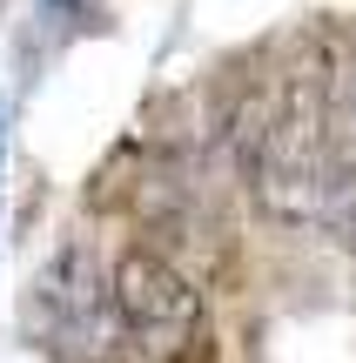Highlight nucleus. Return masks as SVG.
I'll return each instance as SVG.
<instances>
[{
  "label": "nucleus",
  "instance_id": "39448f33",
  "mask_svg": "<svg viewBox=\"0 0 356 363\" xmlns=\"http://www.w3.org/2000/svg\"><path fill=\"white\" fill-rule=\"evenodd\" d=\"M54 13H88V7H101V0H47Z\"/></svg>",
  "mask_w": 356,
  "mask_h": 363
},
{
  "label": "nucleus",
  "instance_id": "f03ea898",
  "mask_svg": "<svg viewBox=\"0 0 356 363\" xmlns=\"http://www.w3.org/2000/svg\"><path fill=\"white\" fill-rule=\"evenodd\" d=\"M108 289H115L121 330H128L142 363H215V330L202 289L175 269L161 249L128 242L108 262Z\"/></svg>",
  "mask_w": 356,
  "mask_h": 363
},
{
  "label": "nucleus",
  "instance_id": "f257e3e1",
  "mask_svg": "<svg viewBox=\"0 0 356 363\" xmlns=\"http://www.w3.org/2000/svg\"><path fill=\"white\" fill-rule=\"evenodd\" d=\"M336 142H343V121H336V74L323 61L282 67V81L269 88L263 115L242 128V169H249L255 208L276 216V222H289V229H316Z\"/></svg>",
  "mask_w": 356,
  "mask_h": 363
},
{
  "label": "nucleus",
  "instance_id": "7ed1b4c3",
  "mask_svg": "<svg viewBox=\"0 0 356 363\" xmlns=\"http://www.w3.org/2000/svg\"><path fill=\"white\" fill-rule=\"evenodd\" d=\"M27 323H34V343L54 363H142L128 330H121L108 269L88 256V242H61L40 262L34 296H27Z\"/></svg>",
  "mask_w": 356,
  "mask_h": 363
},
{
  "label": "nucleus",
  "instance_id": "20e7f679",
  "mask_svg": "<svg viewBox=\"0 0 356 363\" xmlns=\"http://www.w3.org/2000/svg\"><path fill=\"white\" fill-rule=\"evenodd\" d=\"M323 235H336L343 249H356V142L343 135L336 142V162H330V182H323V216H316Z\"/></svg>",
  "mask_w": 356,
  "mask_h": 363
},
{
  "label": "nucleus",
  "instance_id": "423d86ee",
  "mask_svg": "<svg viewBox=\"0 0 356 363\" xmlns=\"http://www.w3.org/2000/svg\"><path fill=\"white\" fill-rule=\"evenodd\" d=\"M0 162H7V101H0Z\"/></svg>",
  "mask_w": 356,
  "mask_h": 363
}]
</instances>
